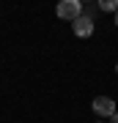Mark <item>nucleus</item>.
<instances>
[{"label": "nucleus", "mask_w": 118, "mask_h": 123, "mask_svg": "<svg viewBox=\"0 0 118 123\" xmlns=\"http://www.w3.org/2000/svg\"><path fill=\"white\" fill-rule=\"evenodd\" d=\"M91 107H93V112H96L99 118H113V112H115V101L110 96H96Z\"/></svg>", "instance_id": "nucleus-2"}, {"label": "nucleus", "mask_w": 118, "mask_h": 123, "mask_svg": "<svg viewBox=\"0 0 118 123\" xmlns=\"http://www.w3.org/2000/svg\"><path fill=\"white\" fill-rule=\"evenodd\" d=\"M55 14H58L61 19H69V22H74L80 14H83V6H80L77 0H63V3H58Z\"/></svg>", "instance_id": "nucleus-1"}, {"label": "nucleus", "mask_w": 118, "mask_h": 123, "mask_svg": "<svg viewBox=\"0 0 118 123\" xmlns=\"http://www.w3.org/2000/svg\"><path fill=\"white\" fill-rule=\"evenodd\" d=\"M115 71H118V66H115Z\"/></svg>", "instance_id": "nucleus-7"}, {"label": "nucleus", "mask_w": 118, "mask_h": 123, "mask_svg": "<svg viewBox=\"0 0 118 123\" xmlns=\"http://www.w3.org/2000/svg\"><path fill=\"white\" fill-rule=\"evenodd\" d=\"M113 123H118V112H113Z\"/></svg>", "instance_id": "nucleus-5"}, {"label": "nucleus", "mask_w": 118, "mask_h": 123, "mask_svg": "<svg viewBox=\"0 0 118 123\" xmlns=\"http://www.w3.org/2000/svg\"><path fill=\"white\" fill-rule=\"evenodd\" d=\"M115 25H118V11H115Z\"/></svg>", "instance_id": "nucleus-6"}, {"label": "nucleus", "mask_w": 118, "mask_h": 123, "mask_svg": "<svg viewBox=\"0 0 118 123\" xmlns=\"http://www.w3.org/2000/svg\"><path fill=\"white\" fill-rule=\"evenodd\" d=\"M71 27H74V36H80V38H88V36L93 33V19L85 17V14H80V17L71 22Z\"/></svg>", "instance_id": "nucleus-3"}, {"label": "nucleus", "mask_w": 118, "mask_h": 123, "mask_svg": "<svg viewBox=\"0 0 118 123\" xmlns=\"http://www.w3.org/2000/svg\"><path fill=\"white\" fill-rule=\"evenodd\" d=\"M99 8H102V11H118V3H115V0H102Z\"/></svg>", "instance_id": "nucleus-4"}]
</instances>
